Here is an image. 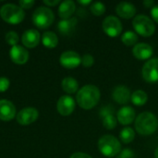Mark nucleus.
<instances>
[{
	"label": "nucleus",
	"instance_id": "20",
	"mask_svg": "<svg viewBox=\"0 0 158 158\" xmlns=\"http://www.w3.org/2000/svg\"><path fill=\"white\" fill-rule=\"evenodd\" d=\"M78 19L76 18H70L68 19H61L57 24V29L59 32L63 35H70L77 25Z\"/></svg>",
	"mask_w": 158,
	"mask_h": 158
},
{
	"label": "nucleus",
	"instance_id": "10",
	"mask_svg": "<svg viewBox=\"0 0 158 158\" xmlns=\"http://www.w3.org/2000/svg\"><path fill=\"white\" fill-rule=\"evenodd\" d=\"M39 117L38 110L33 107H26L21 109L16 116L17 121L19 124L26 126L33 123Z\"/></svg>",
	"mask_w": 158,
	"mask_h": 158
},
{
	"label": "nucleus",
	"instance_id": "24",
	"mask_svg": "<svg viewBox=\"0 0 158 158\" xmlns=\"http://www.w3.org/2000/svg\"><path fill=\"white\" fill-rule=\"evenodd\" d=\"M135 138V131L131 127H125L119 133V139L123 143H131Z\"/></svg>",
	"mask_w": 158,
	"mask_h": 158
},
{
	"label": "nucleus",
	"instance_id": "22",
	"mask_svg": "<svg viewBox=\"0 0 158 158\" xmlns=\"http://www.w3.org/2000/svg\"><path fill=\"white\" fill-rule=\"evenodd\" d=\"M42 43L47 48H55L58 44V37L55 32L47 31L42 35Z\"/></svg>",
	"mask_w": 158,
	"mask_h": 158
},
{
	"label": "nucleus",
	"instance_id": "5",
	"mask_svg": "<svg viewBox=\"0 0 158 158\" xmlns=\"http://www.w3.org/2000/svg\"><path fill=\"white\" fill-rule=\"evenodd\" d=\"M132 26L135 31L143 37H149L153 35L156 31V25L154 21L149 17L143 14L138 15L133 19Z\"/></svg>",
	"mask_w": 158,
	"mask_h": 158
},
{
	"label": "nucleus",
	"instance_id": "30",
	"mask_svg": "<svg viewBox=\"0 0 158 158\" xmlns=\"http://www.w3.org/2000/svg\"><path fill=\"white\" fill-rule=\"evenodd\" d=\"M116 158H134V153L132 150L127 148L121 150V152L117 156Z\"/></svg>",
	"mask_w": 158,
	"mask_h": 158
},
{
	"label": "nucleus",
	"instance_id": "23",
	"mask_svg": "<svg viewBox=\"0 0 158 158\" xmlns=\"http://www.w3.org/2000/svg\"><path fill=\"white\" fill-rule=\"evenodd\" d=\"M131 101L132 102L133 105H135L137 106H144L147 103L148 95L143 90H136L131 94Z\"/></svg>",
	"mask_w": 158,
	"mask_h": 158
},
{
	"label": "nucleus",
	"instance_id": "25",
	"mask_svg": "<svg viewBox=\"0 0 158 158\" xmlns=\"http://www.w3.org/2000/svg\"><path fill=\"white\" fill-rule=\"evenodd\" d=\"M121 42L127 45V46H131V45H135L137 44L138 42V35L136 32L131 31H125L122 35H121Z\"/></svg>",
	"mask_w": 158,
	"mask_h": 158
},
{
	"label": "nucleus",
	"instance_id": "3",
	"mask_svg": "<svg viewBox=\"0 0 158 158\" xmlns=\"http://www.w3.org/2000/svg\"><path fill=\"white\" fill-rule=\"evenodd\" d=\"M100 153L106 157H115L121 152L120 142L113 135L102 136L97 143Z\"/></svg>",
	"mask_w": 158,
	"mask_h": 158
},
{
	"label": "nucleus",
	"instance_id": "29",
	"mask_svg": "<svg viewBox=\"0 0 158 158\" xmlns=\"http://www.w3.org/2000/svg\"><path fill=\"white\" fill-rule=\"evenodd\" d=\"M94 63V58L90 54H85L81 57V65L84 68H91Z\"/></svg>",
	"mask_w": 158,
	"mask_h": 158
},
{
	"label": "nucleus",
	"instance_id": "35",
	"mask_svg": "<svg viewBox=\"0 0 158 158\" xmlns=\"http://www.w3.org/2000/svg\"><path fill=\"white\" fill-rule=\"evenodd\" d=\"M44 4L48 6H55L58 4H60V1L59 0H54V1H49V0H44Z\"/></svg>",
	"mask_w": 158,
	"mask_h": 158
},
{
	"label": "nucleus",
	"instance_id": "11",
	"mask_svg": "<svg viewBox=\"0 0 158 158\" xmlns=\"http://www.w3.org/2000/svg\"><path fill=\"white\" fill-rule=\"evenodd\" d=\"M75 100L69 95H62L57 103H56V109L58 113L62 116H69L75 109Z\"/></svg>",
	"mask_w": 158,
	"mask_h": 158
},
{
	"label": "nucleus",
	"instance_id": "34",
	"mask_svg": "<svg viewBox=\"0 0 158 158\" xmlns=\"http://www.w3.org/2000/svg\"><path fill=\"white\" fill-rule=\"evenodd\" d=\"M70 158H92L91 156H89L88 154H85V153H81V152H77V153H74Z\"/></svg>",
	"mask_w": 158,
	"mask_h": 158
},
{
	"label": "nucleus",
	"instance_id": "32",
	"mask_svg": "<svg viewBox=\"0 0 158 158\" xmlns=\"http://www.w3.org/2000/svg\"><path fill=\"white\" fill-rule=\"evenodd\" d=\"M19 6L23 9H27V8H31L33 5H34V1L33 0H21L19 2Z\"/></svg>",
	"mask_w": 158,
	"mask_h": 158
},
{
	"label": "nucleus",
	"instance_id": "33",
	"mask_svg": "<svg viewBox=\"0 0 158 158\" xmlns=\"http://www.w3.org/2000/svg\"><path fill=\"white\" fill-rule=\"evenodd\" d=\"M151 16H152L153 19L158 23V5H155L151 8Z\"/></svg>",
	"mask_w": 158,
	"mask_h": 158
},
{
	"label": "nucleus",
	"instance_id": "1",
	"mask_svg": "<svg viewBox=\"0 0 158 158\" xmlns=\"http://www.w3.org/2000/svg\"><path fill=\"white\" fill-rule=\"evenodd\" d=\"M101 93L97 86L88 84L79 89L76 96L77 104L80 107L89 110L94 108L100 101Z\"/></svg>",
	"mask_w": 158,
	"mask_h": 158
},
{
	"label": "nucleus",
	"instance_id": "16",
	"mask_svg": "<svg viewBox=\"0 0 158 158\" xmlns=\"http://www.w3.org/2000/svg\"><path fill=\"white\" fill-rule=\"evenodd\" d=\"M135 117H136L135 110L129 106H125L121 107L117 114L118 121L124 126L131 124L135 120Z\"/></svg>",
	"mask_w": 158,
	"mask_h": 158
},
{
	"label": "nucleus",
	"instance_id": "19",
	"mask_svg": "<svg viewBox=\"0 0 158 158\" xmlns=\"http://www.w3.org/2000/svg\"><path fill=\"white\" fill-rule=\"evenodd\" d=\"M76 10L75 3L71 0H66L60 3L58 7V15L62 19H70Z\"/></svg>",
	"mask_w": 158,
	"mask_h": 158
},
{
	"label": "nucleus",
	"instance_id": "8",
	"mask_svg": "<svg viewBox=\"0 0 158 158\" xmlns=\"http://www.w3.org/2000/svg\"><path fill=\"white\" fill-rule=\"evenodd\" d=\"M143 78L145 81L155 83L158 81V58H151L145 62L142 69Z\"/></svg>",
	"mask_w": 158,
	"mask_h": 158
},
{
	"label": "nucleus",
	"instance_id": "36",
	"mask_svg": "<svg viewBox=\"0 0 158 158\" xmlns=\"http://www.w3.org/2000/svg\"><path fill=\"white\" fill-rule=\"evenodd\" d=\"M143 4L146 8H150V7H153L155 6V1H153V0H144L143 2Z\"/></svg>",
	"mask_w": 158,
	"mask_h": 158
},
{
	"label": "nucleus",
	"instance_id": "38",
	"mask_svg": "<svg viewBox=\"0 0 158 158\" xmlns=\"http://www.w3.org/2000/svg\"><path fill=\"white\" fill-rule=\"evenodd\" d=\"M155 157L158 158V147L156 149V151H155Z\"/></svg>",
	"mask_w": 158,
	"mask_h": 158
},
{
	"label": "nucleus",
	"instance_id": "28",
	"mask_svg": "<svg viewBox=\"0 0 158 158\" xmlns=\"http://www.w3.org/2000/svg\"><path fill=\"white\" fill-rule=\"evenodd\" d=\"M19 35H18V33L15 32V31H8V32L6 34V43H7L8 44L11 45V47L17 45V44L19 43Z\"/></svg>",
	"mask_w": 158,
	"mask_h": 158
},
{
	"label": "nucleus",
	"instance_id": "7",
	"mask_svg": "<svg viewBox=\"0 0 158 158\" xmlns=\"http://www.w3.org/2000/svg\"><path fill=\"white\" fill-rule=\"evenodd\" d=\"M102 28L105 33L109 37H117L121 33L123 26L118 18L115 16H107L103 20Z\"/></svg>",
	"mask_w": 158,
	"mask_h": 158
},
{
	"label": "nucleus",
	"instance_id": "13",
	"mask_svg": "<svg viewBox=\"0 0 158 158\" xmlns=\"http://www.w3.org/2000/svg\"><path fill=\"white\" fill-rule=\"evenodd\" d=\"M154 53L153 47L147 43H139L135 44L132 48L133 56L139 60H146L149 59Z\"/></svg>",
	"mask_w": 158,
	"mask_h": 158
},
{
	"label": "nucleus",
	"instance_id": "31",
	"mask_svg": "<svg viewBox=\"0 0 158 158\" xmlns=\"http://www.w3.org/2000/svg\"><path fill=\"white\" fill-rule=\"evenodd\" d=\"M9 80L5 77H0V93L6 92L9 87Z\"/></svg>",
	"mask_w": 158,
	"mask_h": 158
},
{
	"label": "nucleus",
	"instance_id": "14",
	"mask_svg": "<svg viewBox=\"0 0 158 158\" xmlns=\"http://www.w3.org/2000/svg\"><path fill=\"white\" fill-rule=\"evenodd\" d=\"M9 56L11 60L18 65L25 64L29 59V52L27 51V49L18 44L11 47Z\"/></svg>",
	"mask_w": 158,
	"mask_h": 158
},
{
	"label": "nucleus",
	"instance_id": "27",
	"mask_svg": "<svg viewBox=\"0 0 158 158\" xmlns=\"http://www.w3.org/2000/svg\"><path fill=\"white\" fill-rule=\"evenodd\" d=\"M90 9H91V12L94 16L99 17V16H102L106 12V6L102 2H94L91 5Z\"/></svg>",
	"mask_w": 158,
	"mask_h": 158
},
{
	"label": "nucleus",
	"instance_id": "4",
	"mask_svg": "<svg viewBox=\"0 0 158 158\" xmlns=\"http://www.w3.org/2000/svg\"><path fill=\"white\" fill-rule=\"evenodd\" d=\"M0 16L6 22L15 25L20 23L24 19L25 13L19 6L6 4L0 8Z\"/></svg>",
	"mask_w": 158,
	"mask_h": 158
},
{
	"label": "nucleus",
	"instance_id": "37",
	"mask_svg": "<svg viewBox=\"0 0 158 158\" xmlns=\"http://www.w3.org/2000/svg\"><path fill=\"white\" fill-rule=\"evenodd\" d=\"M78 3L81 5H83V6H87V5H90L92 3V1H90V0H88V1H78Z\"/></svg>",
	"mask_w": 158,
	"mask_h": 158
},
{
	"label": "nucleus",
	"instance_id": "18",
	"mask_svg": "<svg viewBox=\"0 0 158 158\" xmlns=\"http://www.w3.org/2000/svg\"><path fill=\"white\" fill-rule=\"evenodd\" d=\"M117 14L123 19H131L136 14V7L130 2H120L116 7Z\"/></svg>",
	"mask_w": 158,
	"mask_h": 158
},
{
	"label": "nucleus",
	"instance_id": "15",
	"mask_svg": "<svg viewBox=\"0 0 158 158\" xmlns=\"http://www.w3.org/2000/svg\"><path fill=\"white\" fill-rule=\"evenodd\" d=\"M16 116V107L14 104L8 100H0V119L9 121Z\"/></svg>",
	"mask_w": 158,
	"mask_h": 158
},
{
	"label": "nucleus",
	"instance_id": "6",
	"mask_svg": "<svg viewBox=\"0 0 158 158\" xmlns=\"http://www.w3.org/2000/svg\"><path fill=\"white\" fill-rule=\"evenodd\" d=\"M55 20L54 12L47 6H39L33 12V24L39 29H46L52 25Z\"/></svg>",
	"mask_w": 158,
	"mask_h": 158
},
{
	"label": "nucleus",
	"instance_id": "21",
	"mask_svg": "<svg viewBox=\"0 0 158 158\" xmlns=\"http://www.w3.org/2000/svg\"><path fill=\"white\" fill-rule=\"evenodd\" d=\"M61 86H62L63 91L69 94L78 93V91H79V83H78L77 80L72 77H67V78L63 79Z\"/></svg>",
	"mask_w": 158,
	"mask_h": 158
},
{
	"label": "nucleus",
	"instance_id": "12",
	"mask_svg": "<svg viewBox=\"0 0 158 158\" xmlns=\"http://www.w3.org/2000/svg\"><path fill=\"white\" fill-rule=\"evenodd\" d=\"M112 97L114 101L119 105H126L131 98V94L130 89L125 85H118L114 88L112 93Z\"/></svg>",
	"mask_w": 158,
	"mask_h": 158
},
{
	"label": "nucleus",
	"instance_id": "17",
	"mask_svg": "<svg viewBox=\"0 0 158 158\" xmlns=\"http://www.w3.org/2000/svg\"><path fill=\"white\" fill-rule=\"evenodd\" d=\"M40 33L35 29H30L24 31L21 37L22 44L28 48H33L37 46L40 43Z\"/></svg>",
	"mask_w": 158,
	"mask_h": 158
},
{
	"label": "nucleus",
	"instance_id": "26",
	"mask_svg": "<svg viewBox=\"0 0 158 158\" xmlns=\"http://www.w3.org/2000/svg\"><path fill=\"white\" fill-rule=\"evenodd\" d=\"M118 119L113 114H107L103 117V126L106 130H113L117 127Z\"/></svg>",
	"mask_w": 158,
	"mask_h": 158
},
{
	"label": "nucleus",
	"instance_id": "9",
	"mask_svg": "<svg viewBox=\"0 0 158 158\" xmlns=\"http://www.w3.org/2000/svg\"><path fill=\"white\" fill-rule=\"evenodd\" d=\"M59 62L62 67L71 69L79 67L81 64V57L77 52L72 50H68L61 54Z\"/></svg>",
	"mask_w": 158,
	"mask_h": 158
},
{
	"label": "nucleus",
	"instance_id": "2",
	"mask_svg": "<svg viewBox=\"0 0 158 158\" xmlns=\"http://www.w3.org/2000/svg\"><path fill=\"white\" fill-rule=\"evenodd\" d=\"M157 128V118L151 112H143L135 118V129L141 135H152L156 131Z\"/></svg>",
	"mask_w": 158,
	"mask_h": 158
}]
</instances>
